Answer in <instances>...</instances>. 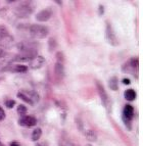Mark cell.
Here are the masks:
<instances>
[{
	"label": "cell",
	"instance_id": "obj_1",
	"mask_svg": "<svg viewBox=\"0 0 143 146\" xmlns=\"http://www.w3.org/2000/svg\"><path fill=\"white\" fill-rule=\"evenodd\" d=\"M35 8H36V5L33 1H22V2H19V4L15 7L13 13L15 17L19 19H26L35 11Z\"/></svg>",
	"mask_w": 143,
	"mask_h": 146
},
{
	"label": "cell",
	"instance_id": "obj_12",
	"mask_svg": "<svg viewBox=\"0 0 143 146\" xmlns=\"http://www.w3.org/2000/svg\"><path fill=\"white\" fill-rule=\"evenodd\" d=\"M45 57L42 55H36L34 56L31 60L29 61V66L30 68L32 70H39V68H41L42 66L45 64Z\"/></svg>",
	"mask_w": 143,
	"mask_h": 146
},
{
	"label": "cell",
	"instance_id": "obj_14",
	"mask_svg": "<svg viewBox=\"0 0 143 146\" xmlns=\"http://www.w3.org/2000/svg\"><path fill=\"white\" fill-rule=\"evenodd\" d=\"M124 97L126 100H128V101H134V100L136 99V97H137V93H136V91L134 90V89H127V90H125L124 92Z\"/></svg>",
	"mask_w": 143,
	"mask_h": 146
},
{
	"label": "cell",
	"instance_id": "obj_15",
	"mask_svg": "<svg viewBox=\"0 0 143 146\" xmlns=\"http://www.w3.org/2000/svg\"><path fill=\"white\" fill-rule=\"evenodd\" d=\"M108 87L110 90L116 91L119 89V79L116 77H112L108 80Z\"/></svg>",
	"mask_w": 143,
	"mask_h": 146
},
{
	"label": "cell",
	"instance_id": "obj_29",
	"mask_svg": "<svg viewBox=\"0 0 143 146\" xmlns=\"http://www.w3.org/2000/svg\"><path fill=\"white\" fill-rule=\"evenodd\" d=\"M35 146H48L46 143H44V142H40V143H37Z\"/></svg>",
	"mask_w": 143,
	"mask_h": 146
},
{
	"label": "cell",
	"instance_id": "obj_17",
	"mask_svg": "<svg viewBox=\"0 0 143 146\" xmlns=\"http://www.w3.org/2000/svg\"><path fill=\"white\" fill-rule=\"evenodd\" d=\"M58 146H76V145L68 137L61 136L59 138V140H58Z\"/></svg>",
	"mask_w": 143,
	"mask_h": 146
},
{
	"label": "cell",
	"instance_id": "obj_3",
	"mask_svg": "<svg viewBox=\"0 0 143 146\" xmlns=\"http://www.w3.org/2000/svg\"><path fill=\"white\" fill-rule=\"evenodd\" d=\"M29 34L34 39L41 40L48 36L49 29L48 27L44 26V25L34 24V25H31L29 27Z\"/></svg>",
	"mask_w": 143,
	"mask_h": 146
},
{
	"label": "cell",
	"instance_id": "obj_10",
	"mask_svg": "<svg viewBox=\"0 0 143 146\" xmlns=\"http://www.w3.org/2000/svg\"><path fill=\"white\" fill-rule=\"evenodd\" d=\"M52 15H53L52 8L47 7L45 9H42L39 12H37V15H35V19H36V21H38L40 23H45V22H48L51 17H52Z\"/></svg>",
	"mask_w": 143,
	"mask_h": 146
},
{
	"label": "cell",
	"instance_id": "obj_5",
	"mask_svg": "<svg viewBox=\"0 0 143 146\" xmlns=\"http://www.w3.org/2000/svg\"><path fill=\"white\" fill-rule=\"evenodd\" d=\"M138 68H139V58L137 56L131 57L128 61L122 66V72L125 74H131L134 77L138 78Z\"/></svg>",
	"mask_w": 143,
	"mask_h": 146
},
{
	"label": "cell",
	"instance_id": "obj_28",
	"mask_svg": "<svg viewBox=\"0 0 143 146\" xmlns=\"http://www.w3.org/2000/svg\"><path fill=\"white\" fill-rule=\"evenodd\" d=\"M9 146H21V145L19 144V142H17V141H12V142H10Z\"/></svg>",
	"mask_w": 143,
	"mask_h": 146
},
{
	"label": "cell",
	"instance_id": "obj_9",
	"mask_svg": "<svg viewBox=\"0 0 143 146\" xmlns=\"http://www.w3.org/2000/svg\"><path fill=\"white\" fill-rule=\"evenodd\" d=\"M29 66H25V64H10V63H6L4 66H2L0 72H10V73H19L23 74L28 72Z\"/></svg>",
	"mask_w": 143,
	"mask_h": 146
},
{
	"label": "cell",
	"instance_id": "obj_8",
	"mask_svg": "<svg viewBox=\"0 0 143 146\" xmlns=\"http://www.w3.org/2000/svg\"><path fill=\"white\" fill-rule=\"evenodd\" d=\"M105 39H106L107 43L112 46H118L120 43L119 39H118V37L114 31V28L109 22H106V25H105Z\"/></svg>",
	"mask_w": 143,
	"mask_h": 146
},
{
	"label": "cell",
	"instance_id": "obj_23",
	"mask_svg": "<svg viewBox=\"0 0 143 146\" xmlns=\"http://www.w3.org/2000/svg\"><path fill=\"white\" fill-rule=\"evenodd\" d=\"M56 61H61V62H65V56L61 51L56 53Z\"/></svg>",
	"mask_w": 143,
	"mask_h": 146
},
{
	"label": "cell",
	"instance_id": "obj_4",
	"mask_svg": "<svg viewBox=\"0 0 143 146\" xmlns=\"http://www.w3.org/2000/svg\"><path fill=\"white\" fill-rule=\"evenodd\" d=\"M37 45L36 42H31V41H23L17 44V48L19 50V53L22 54H27V55L31 56H36L38 55L37 53Z\"/></svg>",
	"mask_w": 143,
	"mask_h": 146
},
{
	"label": "cell",
	"instance_id": "obj_20",
	"mask_svg": "<svg viewBox=\"0 0 143 146\" xmlns=\"http://www.w3.org/2000/svg\"><path fill=\"white\" fill-rule=\"evenodd\" d=\"M17 111L21 117H24V115H26V113H27L28 108H27V106H25L24 104H19L17 108Z\"/></svg>",
	"mask_w": 143,
	"mask_h": 146
},
{
	"label": "cell",
	"instance_id": "obj_6",
	"mask_svg": "<svg viewBox=\"0 0 143 146\" xmlns=\"http://www.w3.org/2000/svg\"><path fill=\"white\" fill-rule=\"evenodd\" d=\"M134 117H135V110H134L133 105L126 104L123 108V112H122V119L129 131L132 130V121H133Z\"/></svg>",
	"mask_w": 143,
	"mask_h": 146
},
{
	"label": "cell",
	"instance_id": "obj_30",
	"mask_svg": "<svg viewBox=\"0 0 143 146\" xmlns=\"http://www.w3.org/2000/svg\"><path fill=\"white\" fill-rule=\"evenodd\" d=\"M0 146H4V145H3V143H2L1 141H0Z\"/></svg>",
	"mask_w": 143,
	"mask_h": 146
},
{
	"label": "cell",
	"instance_id": "obj_25",
	"mask_svg": "<svg viewBox=\"0 0 143 146\" xmlns=\"http://www.w3.org/2000/svg\"><path fill=\"white\" fill-rule=\"evenodd\" d=\"M5 117H6V115H5L4 110H3L2 107L0 106V122H1V121H3V119H5Z\"/></svg>",
	"mask_w": 143,
	"mask_h": 146
},
{
	"label": "cell",
	"instance_id": "obj_19",
	"mask_svg": "<svg viewBox=\"0 0 143 146\" xmlns=\"http://www.w3.org/2000/svg\"><path fill=\"white\" fill-rule=\"evenodd\" d=\"M8 35H9V31H8L7 28L5 27V26H3V25H0V43H1Z\"/></svg>",
	"mask_w": 143,
	"mask_h": 146
},
{
	"label": "cell",
	"instance_id": "obj_24",
	"mask_svg": "<svg viewBox=\"0 0 143 146\" xmlns=\"http://www.w3.org/2000/svg\"><path fill=\"white\" fill-rule=\"evenodd\" d=\"M7 55L8 52L6 51V49L0 48V58H5V57H7Z\"/></svg>",
	"mask_w": 143,
	"mask_h": 146
},
{
	"label": "cell",
	"instance_id": "obj_26",
	"mask_svg": "<svg viewBox=\"0 0 143 146\" xmlns=\"http://www.w3.org/2000/svg\"><path fill=\"white\" fill-rule=\"evenodd\" d=\"M123 84H125V85H130V84H131V81L128 78H124L123 79Z\"/></svg>",
	"mask_w": 143,
	"mask_h": 146
},
{
	"label": "cell",
	"instance_id": "obj_16",
	"mask_svg": "<svg viewBox=\"0 0 143 146\" xmlns=\"http://www.w3.org/2000/svg\"><path fill=\"white\" fill-rule=\"evenodd\" d=\"M84 135H85V137L88 139V140H89V141L94 142V141H96V140H97L96 133H95V132L93 131V130H91V129L85 130V131H84Z\"/></svg>",
	"mask_w": 143,
	"mask_h": 146
},
{
	"label": "cell",
	"instance_id": "obj_2",
	"mask_svg": "<svg viewBox=\"0 0 143 146\" xmlns=\"http://www.w3.org/2000/svg\"><path fill=\"white\" fill-rule=\"evenodd\" d=\"M17 96L24 102L34 106L36 103L39 102L40 100V95L35 90H28V89H22L17 92Z\"/></svg>",
	"mask_w": 143,
	"mask_h": 146
},
{
	"label": "cell",
	"instance_id": "obj_13",
	"mask_svg": "<svg viewBox=\"0 0 143 146\" xmlns=\"http://www.w3.org/2000/svg\"><path fill=\"white\" fill-rule=\"evenodd\" d=\"M65 62H61V61H56L54 64V74L58 79H63L65 77Z\"/></svg>",
	"mask_w": 143,
	"mask_h": 146
},
{
	"label": "cell",
	"instance_id": "obj_27",
	"mask_svg": "<svg viewBox=\"0 0 143 146\" xmlns=\"http://www.w3.org/2000/svg\"><path fill=\"white\" fill-rule=\"evenodd\" d=\"M103 13H104V6L100 4L99 5V15H102Z\"/></svg>",
	"mask_w": 143,
	"mask_h": 146
},
{
	"label": "cell",
	"instance_id": "obj_21",
	"mask_svg": "<svg viewBox=\"0 0 143 146\" xmlns=\"http://www.w3.org/2000/svg\"><path fill=\"white\" fill-rule=\"evenodd\" d=\"M48 44H49V50L50 51H52L53 49L56 48V45H57V43H56V40L54 39V38H50L48 41Z\"/></svg>",
	"mask_w": 143,
	"mask_h": 146
},
{
	"label": "cell",
	"instance_id": "obj_18",
	"mask_svg": "<svg viewBox=\"0 0 143 146\" xmlns=\"http://www.w3.org/2000/svg\"><path fill=\"white\" fill-rule=\"evenodd\" d=\"M41 136H42V130L40 128H36V129H34L33 132H32V135H31L32 141L37 142L39 139L41 138Z\"/></svg>",
	"mask_w": 143,
	"mask_h": 146
},
{
	"label": "cell",
	"instance_id": "obj_22",
	"mask_svg": "<svg viewBox=\"0 0 143 146\" xmlns=\"http://www.w3.org/2000/svg\"><path fill=\"white\" fill-rule=\"evenodd\" d=\"M15 105V101L13 99H7L5 101V106L7 108H13Z\"/></svg>",
	"mask_w": 143,
	"mask_h": 146
},
{
	"label": "cell",
	"instance_id": "obj_7",
	"mask_svg": "<svg viewBox=\"0 0 143 146\" xmlns=\"http://www.w3.org/2000/svg\"><path fill=\"white\" fill-rule=\"evenodd\" d=\"M96 88H97V91H98V94H99L100 100H101V102H102V105L109 111V110H110V107H112V105H110V99H109L108 94H107V92L105 91L103 85L100 83L99 81H96Z\"/></svg>",
	"mask_w": 143,
	"mask_h": 146
},
{
	"label": "cell",
	"instance_id": "obj_11",
	"mask_svg": "<svg viewBox=\"0 0 143 146\" xmlns=\"http://www.w3.org/2000/svg\"><path fill=\"white\" fill-rule=\"evenodd\" d=\"M19 125L26 128H31L37 125V119L33 115H24L19 119Z\"/></svg>",
	"mask_w": 143,
	"mask_h": 146
}]
</instances>
